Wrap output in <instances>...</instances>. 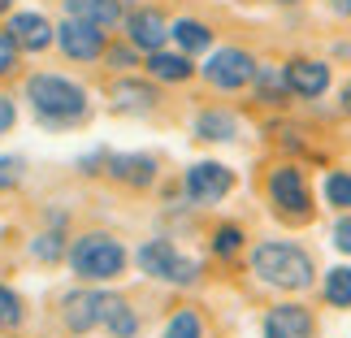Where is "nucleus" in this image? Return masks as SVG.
<instances>
[{"label":"nucleus","instance_id":"2eb2a0df","mask_svg":"<svg viewBox=\"0 0 351 338\" xmlns=\"http://www.w3.org/2000/svg\"><path fill=\"white\" fill-rule=\"evenodd\" d=\"M5 31L13 35V44H18L22 52H48L52 44H57V26H52L44 13H35V9L9 13V26H5Z\"/></svg>","mask_w":351,"mask_h":338},{"label":"nucleus","instance_id":"a211bd4d","mask_svg":"<svg viewBox=\"0 0 351 338\" xmlns=\"http://www.w3.org/2000/svg\"><path fill=\"white\" fill-rule=\"evenodd\" d=\"M191 130H195V139H204V143H234L239 139V117L230 109H199Z\"/></svg>","mask_w":351,"mask_h":338},{"label":"nucleus","instance_id":"4be33fe9","mask_svg":"<svg viewBox=\"0 0 351 338\" xmlns=\"http://www.w3.org/2000/svg\"><path fill=\"white\" fill-rule=\"evenodd\" d=\"M26 326V300L9 282H0V334H13Z\"/></svg>","mask_w":351,"mask_h":338},{"label":"nucleus","instance_id":"c756f323","mask_svg":"<svg viewBox=\"0 0 351 338\" xmlns=\"http://www.w3.org/2000/svg\"><path fill=\"white\" fill-rule=\"evenodd\" d=\"M26 178V160L22 156H0V191H13Z\"/></svg>","mask_w":351,"mask_h":338},{"label":"nucleus","instance_id":"c85d7f7f","mask_svg":"<svg viewBox=\"0 0 351 338\" xmlns=\"http://www.w3.org/2000/svg\"><path fill=\"white\" fill-rule=\"evenodd\" d=\"M18 61H22V48L13 44V35L5 31V26H0V83L18 74Z\"/></svg>","mask_w":351,"mask_h":338},{"label":"nucleus","instance_id":"f257e3e1","mask_svg":"<svg viewBox=\"0 0 351 338\" xmlns=\"http://www.w3.org/2000/svg\"><path fill=\"white\" fill-rule=\"evenodd\" d=\"M22 96L31 104V117L48 130H70V126H83L91 117L87 87L65 78V74H52V70H39V74L26 78Z\"/></svg>","mask_w":351,"mask_h":338},{"label":"nucleus","instance_id":"5701e85b","mask_svg":"<svg viewBox=\"0 0 351 338\" xmlns=\"http://www.w3.org/2000/svg\"><path fill=\"white\" fill-rule=\"evenodd\" d=\"M65 252H70V243H65V234H61L57 226L31 239V256H35L39 265H61V261H65Z\"/></svg>","mask_w":351,"mask_h":338},{"label":"nucleus","instance_id":"cd10ccee","mask_svg":"<svg viewBox=\"0 0 351 338\" xmlns=\"http://www.w3.org/2000/svg\"><path fill=\"white\" fill-rule=\"evenodd\" d=\"M100 61L109 65V70L126 74V70H134V65H139V52H134L126 39H121V44H109V48H104V57H100Z\"/></svg>","mask_w":351,"mask_h":338},{"label":"nucleus","instance_id":"dca6fc26","mask_svg":"<svg viewBox=\"0 0 351 338\" xmlns=\"http://www.w3.org/2000/svg\"><path fill=\"white\" fill-rule=\"evenodd\" d=\"M61 5H65V18L91 22L100 31H113L126 18V0H61Z\"/></svg>","mask_w":351,"mask_h":338},{"label":"nucleus","instance_id":"f3484780","mask_svg":"<svg viewBox=\"0 0 351 338\" xmlns=\"http://www.w3.org/2000/svg\"><path fill=\"white\" fill-rule=\"evenodd\" d=\"M100 330H109V338H134V334H139V313L130 308L126 295H109V291H104Z\"/></svg>","mask_w":351,"mask_h":338},{"label":"nucleus","instance_id":"f704fd0d","mask_svg":"<svg viewBox=\"0 0 351 338\" xmlns=\"http://www.w3.org/2000/svg\"><path fill=\"white\" fill-rule=\"evenodd\" d=\"M339 109H343V113H347V117H351V83H347V87H343V100H339Z\"/></svg>","mask_w":351,"mask_h":338},{"label":"nucleus","instance_id":"20e7f679","mask_svg":"<svg viewBox=\"0 0 351 338\" xmlns=\"http://www.w3.org/2000/svg\"><path fill=\"white\" fill-rule=\"evenodd\" d=\"M134 265L152 282H169V287H195L199 274H204L199 261H191V256H182L173 248V239H147L143 248L134 252Z\"/></svg>","mask_w":351,"mask_h":338},{"label":"nucleus","instance_id":"b1692460","mask_svg":"<svg viewBox=\"0 0 351 338\" xmlns=\"http://www.w3.org/2000/svg\"><path fill=\"white\" fill-rule=\"evenodd\" d=\"M160 338H204V317H199L195 308H178V313L165 321Z\"/></svg>","mask_w":351,"mask_h":338},{"label":"nucleus","instance_id":"aec40b11","mask_svg":"<svg viewBox=\"0 0 351 338\" xmlns=\"http://www.w3.org/2000/svg\"><path fill=\"white\" fill-rule=\"evenodd\" d=\"M169 39L178 44V52L195 57V52L213 48V26L204 18H178V22H169Z\"/></svg>","mask_w":351,"mask_h":338},{"label":"nucleus","instance_id":"2f4dec72","mask_svg":"<svg viewBox=\"0 0 351 338\" xmlns=\"http://www.w3.org/2000/svg\"><path fill=\"white\" fill-rule=\"evenodd\" d=\"M334 248L351 256V213H343V217L334 221Z\"/></svg>","mask_w":351,"mask_h":338},{"label":"nucleus","instance_id":"423d86ee","mask_svg":"<svg viewBox=\"0 0 351 338\" xmlns=\"http://www.w3.org/2000/svg\"><path fill=\"white\" fill-rule=\"evenodd\" d=\"M256 57L247 48H239V44H230V48H217L213 57L199 65V74H204V83L213 87V91H243V87H252V78H256Z\"/></svg>","mask_w":351,"mask_h":338},{"label":"nucleus","instance_id":"f8f14e48","mask_svg":"<svg viewBox=\"0 0 351 338\" xmlns=\"http://www.w3.org/2000/svg\"><path fill=\"white\" fill-rule=\"evenodd\" d=\"M160 104V91L156 83H147V78H113L109 83V109L113 113H126V117H143V113H152Z\"/></svg>","mask_w":351,"mask_h":338},{"label":"nucleus","instance_id":"39448f33","mask_svg":"<svg viewBox=\"0 0 351 338\" xmlns=\"http://www.w3.org/2000/svg\"><path fill=\"white\" fill-rule=\"evenodd\" d=\"M269 204L287 226H308L313 221V186H308L300 165H278L269 169Z\"/></svg>","mask_w":351,"mask_h":338},{"label":"nucleus","instance_id":"4468645a","mask_svg":"<svg viewBox=\"0 0 351 338\" xmlns=\"http://www.w3.org/2000/svg\"><path fill=\"white\" fill-rule=\"evenodd\" d=\"M265 338H313L317 334V317L304 304H274L261 321Z\"/></svg>","mask_w":351,"mask_h":338},{"label":"nucleus","instance_id":"bb28decb","mask_svg":"<svg viewBox=\"0 0 351 338\" xmlns=\"http://www.w3.org/2000/svg\"><path fill=\"white\" fill-rule=\"evenodd\" d=\"M243 239H247V234H243V226L221 221L217 230H213V252H217L221 261H226V256H239L243 252Z\"/></svg>","mask_w":351,"mask_h":338},{"label":"nucleus","instance_id":"9b49d317","mask_svg":"<svg viewBox=\"0 0 351 338\" xmlns=\"http://www.w3.org/2000/svg\"><path fill=\"white\" fill-rule=\"evenodd\" d=\"M282 83H287L291 96L317 100V96H326V91H330L334 74H330V65L317 61V57H291L287 65H282Z\"/></svg>","mask_w":351,"mask_h":338},{"label":"nucleus","instance_id":"1a4fd4ad","mask_svg":"<svg viewBox=\"0 0 351 338\" xmlns=\"http://www.w3.org/2000/svg\"><path fill=\"white\" fill-rule=\"evenodd\" d=\"M121 31H126V44L134 52H160L165 48V39H169V22H165V13L152 9V5H143V9H126V18H121Z\"/></svg>","mask_w":351,"mask_h":338},{"label":"nucleus","instance_id":"f03ea898","mask_svg":"<svg viewBox=\"0 0 351 338\" xmlns=\"http://www.w3.org/2000/svg\"><path fill=\"white\" fill-rule=\"evenodd\" d=\"M252 274L274 291H308L317 282V261L300 243H256L252 248Z\"/></svg>","mask_w":351,"mask_h":338},{"label":"nucleus","instance_id":"412c9836","mask_svg":"<svg viewBox=\"0 0 351 338\" xmlns=\"http://www.w3.org/2000/svg\"><path fill=\"white\" fill-rule=\"evenodd\" d=\"M321 295H326L330 308H351V265H334L321 278Z\"/></svg>","mask_w":351,"mask_h":338},{"label":"nucleus","instance_id":"473e14b6","mask_svg":"<svg viewBox=\"0 0 351 338\" xmlns=\"http://www.w3.org/2000/svg\"><path fill=\"white\" fill-rule=\"evenodd\" d=\"M104 160H109V152L100 147V152H91V156L78 160V173H104Z\"/></svg>","mask_w":351,"mask_h":338},{"label":"nucleus","instance_id":"6e6552de","mask_svg":"<svg viewBox=\"0 0 351 338\" xmlns=\"http://www.w3.org/2000/svg\"><path fill=\"white\" fill-rule=\"evenodd\" d=\"M57 48L65 61H78V65H91L104 57V48H109V31H100V26L91 22H78V18H65L57 26Z\"/></svg>","mask_w":351,"mask_h":338},{"label":"nucleus","instance_id":"72a5a7b5","mask_svg":"<svg viewBox=\"0 0 351 338\" xmlns=\"http://www.w3.org/2000/svg\"><path fill=\"white\" fill-rule=\"evenodd\" d=\"M330 13H339V18H351V0H326Z\"/></svg>","mask_w":351,"mask_h":338},{"label":"nucleus","instance_id":"ddd939ff","mask_svg":"<svg viewBox=\"0 0 351 338\" xmlns=\"http://www.w3.org/2000/svg\"><path fill=\"white\" fill-rule=\"evenodd\" d=\"M104 173H109L113 182L130 186V191H147V186L156 182V173H160V160L147 156V152H109Z\"/></svg>","mask_w":351,"mask_h":338},{"label":"nucleus","instance_id":"9d476101","mask_svg":"<svg viewBox=\"0 0 351 338\" xmlns=\"http://www.w3.org/2000/svg\"><path fill=\"white\" fill-rule=\"evenodd\" d=\"M100 308H104V291L96 287H74L61 295L57 313H61V326L70 334H91L100 326Z\"/></svg>","mask_w":351,"mask_h":338},{"label":"nucleus","instance_id":"0eeeda50","mask_svg":"<svg viewBox=\"0 0 351 338\" xmlns=\"http://www.w3.org/2000/svg\"><path fill=\"white\" fill-rule=\"evenodd\" d=\"M182 191L195 208H208V204H217V200H226L234 191V169L221 165V160H195L182 173Z\"/></svg>","mask_w":351,"mask_h":338},{"label":"nucleus","instance_id":"393cba45","mask_svg":"<svg viewBox=\"0 0 351 338\" xmlns=\"http://www.w3.org/2000/svg\"><path fill=\"white\" fill-rule=\"evenodd\" d=\"M326 204L330 208H339V213H351V173L347 169H334V173H326Z\"/></svg>","mask_w":351,"mask_h":338},{"label":"nucleus","instance_id":"c9c22d12","mask_svg":"<svg viewBox=\"0 0 351 338\" xmlns=\"http://www.w3.org/2000/svg\"><path fill=\"white\" fill-rule=\"evenodd\" d=\"M9 5H13V0H0V13H9Z\"/></svg>","mask_w":351,"mask_h":338},{"label":"nucleus","instance_id":"a878e982","mask_svg":"<svg viewBox=\"0 0 351 338\" xmlns=\"http://www.w3.org/2000/svg\"><path fill=\"white\" fill-rule=\"evenodd\" d=\"M252 83H256V91H261V100H269V104H282L291 96L287 83H282V70H274V65H261Z\"/></svg>","mask_w":351,"mask_h":338},{"label":"nucleus","instance_id":"6ab92c4d","mask_svg":"<svg viewBox=\"0 0 351 338\" xmlns=\"http://www.w3.org/2000/svg\"><path fill=\"white\" fill-rule=\"evenodd\" d=\"M143 65H147V74H152L156 83H191V78H195V65H191L186 52H165V48H160Z\"/></svg>","mask_w":351,"mask_h":338},{"label":"nucleus","instance_id":"e433bc0d","mask_svg":"<svg viewBox=\"0 0 351 338\" xmlns=\"http://www.w3.org/2000/svg\"><path fill=\"white\" fill-rule=\"evenodd\" d=\"M274 5H300V0H274Z\"/></svg>","mask_w":351,"mask_h":338},{"label":"nucleus","instance_id":"7ed1b4c3","mask_svg":"<svg viewBox=\"0 0 351 338\" xmlns=\"http://www.w3.org/2000/svg\"><path fill=\"white\" fill-rule=\"evenodd\" d=\"M65 261H70L78 282H117L130 265V252L121 248V239H113L109 230H87V234H78L70 243Z\"/></svg>","mask_w":351,"mask_h":338},{"label":"nucleus","instance_id":"7c9ffc66","mask_svg":"<svg viewBox=\"0 0 351 338\" xmlns=\"http://www.w3.org/2000/svg\"><path fill=\"white\" fill-rule=\"evenodd\" d=\"M13 126H18V104H13L9 91H0V139H5Z\"/></svg>","mask_w":351,"mask_h":338}]
</instances>
